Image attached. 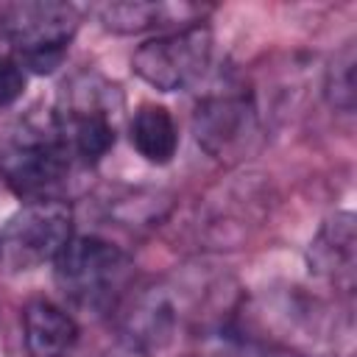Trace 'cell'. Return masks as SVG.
Returning <instances> with one entry per match:
<instances>
[{
    "mask_svg": "<svg viewBox=\"0 0 357 357\" xmlns=\"http://www.w3.org/2000/svg\"><path fill=\"white\" fill-rule=\"evenodd\" d=\"M117 95L100 81H75L59 109H53L73 165L100 162L117 139Z\"/></svg>",
    "mask_w": 357,
    "mask_h": 357,
    "instance_id": "8992f818",
    "label": "cell"
},
{
    "mask_svg": "<svg viewBox=\"0 0 357 357\" xmlns=\"http://www.w3.org/2000/svg\"><path fill=\"white\" fill-rule=\"evenodd\" d=\"M195 139L212 156H237L248 148V139L257 134V112L248 95L240 86H223L206 95L192 117Z\"/></svg>",
    "mask_w": 357,
    "mask_h": 357,
    "instance_id": "52a82bcc",
    "label": "cell"
},
{
    "mask_svg": "<svg viewBox=\"0 0 357 357\" xmlns=\"http://www.w3.org/2000/svg\"><path fill=\"white\" fill-rule=\"evenodd\" d=\"M70 240L73 209L64 201H28L0 226V271L28 273L53 265Z\"/></svg>",
    "mask_w": 357,
    "mask_h": 357,
    "instance_id": "277c9868",
    "label": "cell"
},
{
    "mask_svg": "<svg viewBox=\"0 0 357 357\" xmlns=\"http://www.w3.org/2000/svg\"><path fill=\"white\" fill-rule=\"evenodd\" d=\"M312 271L343 293L354 284V218L349 212L335 215L321 226L310 248Z\"/></svg>",
    "mask_w": 357,
    "mask_h": 357,
    "instance_id": "9c48e42d",
    "label": "cell"
},
{
    "mask_svg": "<svg viewBox=\"0 0 357 357\" xmlns=\"http://www.w3.org/2000/svg\"><path fill=\"white\" fill-rule=\"evenodd\" d=\"M131 145L151 165H167L178 151V126L165 106L142 103L131 117Z\"/></svg>",
    "mask_w": 357,
    "mask_h": 357,
    "instance_id": "8fae6325",
    "label": "cell"
},
{
    "mask_svg": "<svg viewBox=\"0 0 357 357\" xmlns=\"http://www.w3.org/2000/svg\"><path fill=\"white\" fill-rule=\"evenodd\" d=\"M192 357H265L259 349H254L251 343L240 340V337H212L201 346L198 354Z\"/></svg>",
    "mask_w": 357,
    "mask_h": 357,
    "instance_id": "5bb4252c",
    "label": "cell"
},
{
    "mask_svg": "<svg viewBox=\"0 0 357 357\" xmlns=\"http://www.w3.org/2000/svg\"><path fill=\"white\" fill-rule=\"evenodd\" d=\"M22 340L28 357H67L78 343V324L64 307L36 298L22 310Z\"/></svg>",
    "mask_w": 357,
    "mask_h": 357,
    "instance_id": "ba28073f",
    "label": "cell"
},
{
    "mask_svg": "<svg viewBox=\"0 0 357 357\" xmlns=\"http://www.w3.org/2000/svg\"><path fill=\"white\" fill-rule=\"evenodd\" d=\"M78 20L70 3H14L0 8V36L22 70L50 73L61 64Z\"/></svg>",
    "mask_w": 357,
    "mask_h": 357,
    "instance_id": "3957f363",
    "label": "cell"
},
{
    "mask_svg": "<svg viewBox=\"0 0 357 357\" xmlns=\"http://www.w3.org/2000/svg\"><path fill=\"white\" fill-rule=\"evenodd\" d=\"M204 8L198 6H167V3H109L98 8V20L103 22L106 31L114 33H142L151 28H184L195 25Z\"/></svg>",
    "mask_w": 357,
    "mask_h": 357,
    "instance_id": "30bf717a",
    "label": "cell"
},
{
    "mask_svg": "<svg viewBox=\"0 0 357 357\" xmlns=\"http://www.w3.org/2000/svg\"><path fill=\"white\" fill-rule=\"evenodd\" d=\"M103 357H148L145 354V346L142 343H137L134 337H126L123 343H117L109 354H103Z\"/></svg>",
    "mask_w": 357,
    "mask_h": 357,
    "instance_id": "9a60e30c",
    "label": "cell"
},
{
    "mask_svg": "<svg viewBox=\"0 0 357 357\" xmlns=\"http://www.w3.org/2000/svg\"><path fill=\"white\" fill-rule=\"evenodd\" d=\"M53 273L70 304L100 315L112 312L123 301L134 265L120 245L92 234H73L67 248L53 262Z\"/></svg>",
    "mask_w": 357,
    "mask_h": 357,
    "instance_id": "7a4b0ae2",
    "label": "cell"
},
{
    "mask_svg": "<svg viewBox=\"0 0 357 357\" xmlns=\"http://www.w3.org/2000/svg\"><path fill=\"white\" fill-rule=\"evenodd\" d=\"M73 167L64 134L53 112H31L0 134V178L28 201L53 198Z\"/></svg>",
    "mask_w": 357,
    "mask_h": 357,
    "instance_id": "6da1fadb",
    "label": "cell"
},
{
    "mask_svg": "<svg viewBox=\"0 0 357 357\" xmlns=\"http://www.w3.org/2000/svg\"><path fill=\"white\" fill-rule=\"evenodd\" d=\"M326 98L337 112H351L354 109V47L346 45L329 73H326Z\"/></svg>",
    "mask_w": 357,
    "mask_h": 357,
    "instance_id": "7c38bea8",
    "label": "cell"
},
{
    "mask_svg": "<svg viewBox=\"0 0 357 357\" xmlns=\"http://www.w3.org/2000/svg\"><path fill=\"white\" fill-rule=\"evenodd\" d=\"M25 70L11 53H0V109L17 103L25 92Z\"/></svg>",
    "mask_w": 357,
    "mask_h": 357,
    "instance_id": "4fadbf2b",
    "label": "cell"
},
{
    "mask_svg": "<svg viewBox=\"0 0 357 357\" xmlns=\"http://www.w3.org/2000/svg\"><path fill=\"white\" fill-rule=\"evenodd\" d=\"M212 31L201 22L165 31L142 42L131 56V70L159 92L195 86L212 64Z\"/></svg>",
    "mask_w": 357,
    "mask_h": 357,
    "instance_id": "5b68a950",
    "label": "cell"
}]
</instances>
